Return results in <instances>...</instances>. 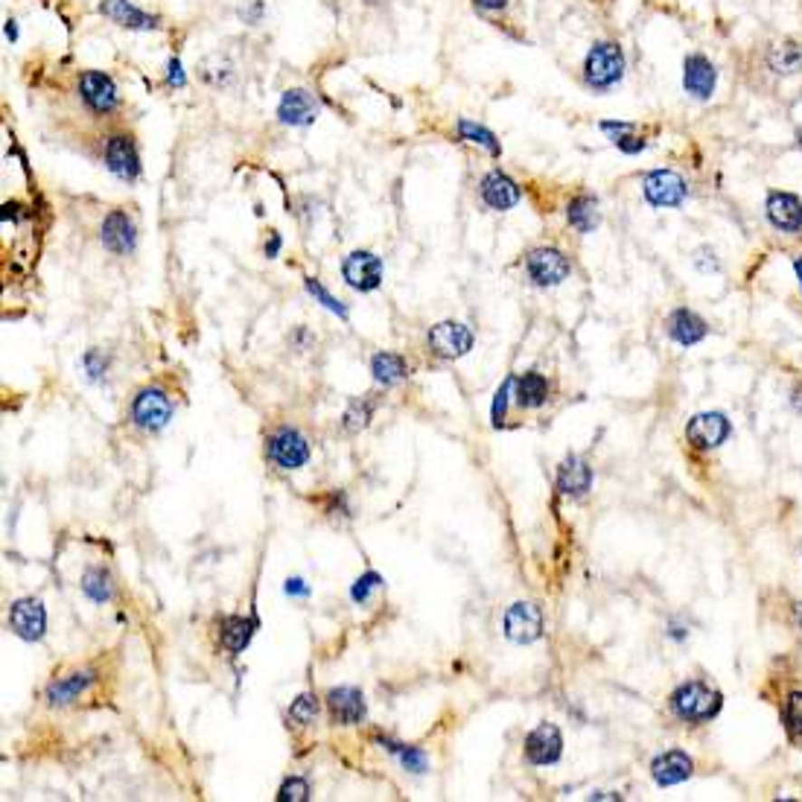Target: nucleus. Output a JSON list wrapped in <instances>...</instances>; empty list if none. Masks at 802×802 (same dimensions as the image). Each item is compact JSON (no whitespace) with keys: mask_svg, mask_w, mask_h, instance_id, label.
Here are the masks:
<instances>
[{"mask_svg":"<svg viewBox=\"0 0 802 802\" xmlns=\"http://www.w3.org/2000/svg\"><path fill=\"white\" fill-rule=\"evenodd\" d=\"M665 330H668V336H672V341H677L680 348H692V345H698V341L706 339L709 324L694 310L677 307L672 315H668Z\"/></svg>","mask_w":802,"mask_h":802,"instance_id":"23","label":"nucleus"},{"mask_svg":"<svg viewBox=\"0 0 802 802\" xmlns=\"http://www.w3.org/2000/svg\"><path fill=\"white\" fill-rule=\"evenodd\" d=\"M511 388H514V377H508L502 386H499L496 397H493V406H491V420L493 426L505 424V415H508V397H511Z\"/></svg>","mask_w":802,"mask_h":802,"instance_id":"40","label":"nucleus"},{"mask_svg":"<svg viewBox=\"0 0 802 802\" xmlns=\"http://www.w3.org/2000/svg\"><path fill=\"white\" fill-rule=\"evenodd\" d=\"M563 756V735L555 724H540L525 739V759L537 768H549Z\"/></svg>","mask_w":802,"mask_h":802,"instance_id":"21","label":"nucleus"},{"mask_svg":"<svg viewBox=\"0 0 802 802\" xmlns=\"http://www.w3.org/2000/svg\"><path fill=\"white\" fill-rule=\"evenodd\" d=\"M797 147H799V149H802V126H799V129H797Z\"/></svg>","mask_w":802,"mask_h":802,"instance_id":"54","label":"nucleus"},{"mask_svg":"<svg viewBox=\"0 0 802 802\" xmlns=\"http://www.w3.org/2000/svg\"><path fill=\"white\" fill-rule=\"evenodd\" d=\"M692 263H694V269L703 272V274L718 272V269H721V263H718V257H715V248H709V245H701L698 252H694Z\"/></svg>","mask_w":802,"mask_h":802,"instance_id":"45","label":"nucleus"},{"mask_svg":"<svg viewBox=\"0 0 802 802\" xmlns=\"http://www.w3.org/2000/svg\"><path fill=\"white\" fill-rule=\"evenodd\" d=\"M692 770H694L692 756L683 750H665L651 761V777L660 788H672V785L686 782L692 777Z\"/></svg>","mask_w":802,"mask_h":802,"instance_id":"24","label":"nucleus"},{"mask_svg":"<svg viewBox=\"0 0 802 802\" xmlns=\"http://www.w3.org/2000/svg\"><path fill=\"white\" fill-rule=\"evenodd\" d=\"M455 131L458 138H462L464 143H470V147H479L484 149L491 158H499L502 155V143H499V138L493 135V131L488 126H482L476 120H467V117H462V120L455 123Z\"/></svg>","mask_w":802,"mask_h":802,"instance_id":"31","label":"nucleus"},{"mask_svg":"<svg viewBox=\"0 0 802 802\" xmlns=\"http://www.w3.org/2000/svg\"><path fill=\"white\" fill-rule=\"evenodd\" d=\"M386 581H383V575L379 572H365V575H359L357 581H353V587H350V598L357 601V604H371V596H374V589H379Z\"/></svg>","mask_w":802,"mask_h":802,"instance_id":"38","label":"nucleus"},{"mask_svg":"<svg viewBox=\"0 0 802 802\" xmlns=\"http://www.w3.org/2000/svg\"><path fill=\"white\" fill-rule=\"evenodd\" d=\"M9 627L24 642H42L47 634V610L42 598H18L9 607Z\"/></svg>","mask_w":802,"mask_h":802,"instance_id":"16","label":"nucleus"},{"mask_svg":"<svg viewBox=\"0 0 802 802\" xmlns=\"http://www.w3.org/2000/svg\"><path fill=\"white\" fill-rule=\"evenodd\" d=\"M102 167L109 169L114 178H120L126 184H135L143 173L140 164V152L138 143L129 131H111L102 140Z\"/></svg>","mask_w":802,"mask_h":802,"instance_id":"5","label":"nucleus"},{"mask_svg":"<svg viewBox=\"0 0 802 802\" xmlns=\"http://www.w3.org/2000/svg\"><path fill=\"white\" fill-rule=\"evenodd\" d=\"M794 619H797V625L802 627V601L794 604Z\"/></svg>","mask_w":802,"mask_h":802,"instance_id":"53","label":"nucleus"},{"mask_svg":"<svg viewBox=\"0 0 802 802\" xmlns=\"http://www.w3.org/2000/svg\"><path fill=\"white\" fill-rule=\"evenodd\" d=\"M327 712H330L333 724L339 727H359L368 718V703L365 694L357 686H336L327 692Z\"/></svg>","mask_w":802,"mask_h":802,"instance_id":"17","label":"nucleus"},{"mask_svg":"<svg viewBox=\"0 0 802 802\" xmlns=\"http://www.w3.org/2000/svg\"><path fill=\"white\" fill-rule=\"evenodd\" d=\"M365 4H371V6H374V4H379V0H365Z\"/></svg>","mask_w":802,"mask_h":802,"instance_id":"55","label":"nucleus"},{"mask_svg":"<svg viewBox=\"0 0 802 802\" xmlns=\"http://www.w3.org/2000/svg\"><path fill=\"white\" fill-rule=\"evenodd\" d=\"M100 15H105L117 26H123V30H135V33H155L164 26L161 15H152V12L135 6L131 0H102Z\"/></svg>","mask_w":802,"mask_h":802,"instance_id":"19","label":"nucleus"},{"mask_svg":"<svg viewBox=\"0 0 802 802\" xmlns=\"http://www.w3.org/2000/svg\"><path fill=\"white\" fill-rule=\"evenodd\" d=\"M589 488H593V467L581 455H569L558 467V491L563 496H584Z\"/></svg>","mask_w":802,"mask_h":802,"instance_id":"26","label":"nucleus"},{"mask_svg":"<svg viewBox=\"0 0 802 802\" xmlns=\"http://www.w3.org/2000/svg\"><path fill=\"white\" fill-rule=\"evenodd\" d=\"M473 6H476L482 15H502L511 6V0H473Z\"/></svg>","mask_w":802,"mask_h":802,"instance_id":"47","label":"nucleus"},{"mask_svg":"<svg viewBox=\"0 0 802 802\" xmlns=\"http://www.w3.org/2000/svg\"><path fill=\"white\" fill-rule=\"evenodd\" d=\"M765 68L782 79L802 73V42H797V38H779V42L768 44Z\"/></svg>","mask_w":802,"mask_h":802,"instance_id":"22","label":"nucleus"},{"mask_svg":"<svg viewBox=\"0 0 802 802\" xmlns=\"http://www.w3.org/2000/svg\"><path fill=\"white\" fill-rule=\"evenodd\" d=\"M409 374H412V368H409V362H406V357H400V353L379 350L371 357V377L377 379L379 386H397Z\"/></svg>","mask_w":802,"mask_h":802,"instance_id":"29","label":"nucleus"},{"mask_svg":"<svg viewBox=\"0 0 802 802\" xmlns=\"http://www.w3.org/2000/svg\"><path fill=\"white\" fill-rule=\"evenodd\" d=\"M321 114V100L307 88H286L278 100V123L289 129H310Z\"/></svg>","mask_w":802,"mask_h":802,"instance_id":"14","label":"nucleus"},{"mask_svg":"<svg viewBox=\"0 0 802 802\" xmlns=\"http://www.w3.org/2000/svg\"><path fill=\"white\" fill-rule=\"evenodd\" d=\"M240 21L248 24V26H257L263 21V15H266V0H245V4L240 6Z\"/></svg>","mask_w":802,"mask_h":802,"instance_id":"44","label":"nucleus"},{"mask_svg":"<svg viewBox=\"0 0 802 802\" xmlns=\"http://www.w3.org/2000/svg\"><path fill=\"white\" fill-rule=\"evenodd\" d=\"M319 715H321V701L315 692L298 694L292 706H289V721H292L295 727H312L315 721H319Z\"/></svg>","mask_w":802,"mask_h":802,"instance_id":"34","label":"nucleus"},{"mask_svg":"<svg viewBox=\"0 0 802 802\" xmlns=\"http://www.w3.org/2000/svg\"><path fill=\"white\" fill-rule=\"evenodd\" d=\"M371 417H374V400H365L362 397V400H353L348 406V412L341 415V424H345L348 432H353V435H357V432L368 429Z\"/></svg>","mask_w":802,"mask_h":802,"instance_id":"36","label":"nucleus"},{"mask_svg":"<svg viewBox=\"0 0 802 802\" xmlns=\"http://www.w3.org/2000/svg\"><path fill=\"white\" fill-rule=\"evenodd\" d=\"M721 692L709 689L701 680H689L672 694V712L686 724H706L721 712Z\"/></svg>","mask_w":802,"mask_h":802,"instance_id":"3","label":"nucleus"},{"mask_svg":"<svg viewBox=\"0 0 802 802\" xmlns=\"http://www.w3.org/2000/svg\"><path fill=\"white\" fill-rule=\"evenodd\" d=\"M79 587H82L85 598H91L94 604H109V601L114 598V593H117L111 572H109V569H102V567H91V569H85V575H82V581H79Z\"/></svg>","mask_w":802,"mask_h":802,"instance_id":"32","label":"nucleus"},{"mask_svg":"<svg viewBox=\"0 0 802 802\" xmlns=\"http://www.w3.org/2000/svg\"><path fill=\"white\" fill-rule=\"evenodd\" d=\"M473 341H476V336H473V330L464 324V321H438L429 327L426 333V350L432 353L435 359H444V362H455L467 357V353L473 350Z\"/></svg>","mask_w":802,"mask_h":802,"instance_id":"7","label":"nucleus"},{"mask_svg":"<svg viewBox=\"0 0 802 802\" xmlns=\"http://www.w3.org/2000/svg\"><path fill=\"white\" fill-rule=\"evenodd\" d=\"M76 97H79V102L85 105V111L94 114V117H111V114H117L123 109L120 88H117L111 73H105V71H94V68L79 71Z\"/></svg>","mask_w":802,"mask_h":802,"instance_id":"2","label":"nucleus"},{"mask_svg":"<svg viewBox=\"0 0 802 802\" xmlns=\"http://www.w3.org/2000/svg\"><path fill=\"white\" fill-rule=\"evenodd\" d=\"M21 210H24V207H21L18 202H6V205H4V222H18V219H21Z\"/></svg>","mask_w":802,"mask_h":802,"instance_id":"50","label":"nucleus"},{"mask_svg":"<svg viewBox=\"0 0 802 802\" xmlns=\"http://www.w3.org/2000/svg\"><path fill=\"white\" fill-rule=\"evenodd\" d=\"M379 744L386 747V750L391 753V756H397V761H400V768L403 770H409V773H426L429 770V756L420 750V747H415V744H400V741H391V739H379Z\"/></svg>","mask_w":802,"mask_h":802,"instance_id":"33","label":"nucleus"},{"mask_svg":"<svg viewBox=\"0 0 802 802\" xmlns=\"http://www.w3.org/2000/svg\"><path fill=\"white\" fill-rule=\"evenodd\" d=\"M310 587L301 581V578H289L286 581V596H307Z\"/></svg>","mask_w":802,"mask_h":802,"instance_id":"49","label":"nucleus"},{"mask_svg":"<svg viewBox=\"0 0 802 802\" xmlns=\"http://www.w3.org/2000/svg\"><path fill=\"white\" fill-rule=\"evenodd\" d=\"M310 794H312V788L304 777H289L278 788V802H307Z\"/></svg>","mask_w":802,"mask_h":802,"instance_id":"39","label":"nucleus"},{"mask_svg":"<svg viewBox=\"0 0 802 802\" xmlns=\"http://www.w3.org/2000/svg\"><path fill=\"white\" fill-rule=\"evenodd\" d=\"M514 394H517V406H522V409H540V406H546V400H549L551 386L543 374L529 371L520 379H514Z\"/></svg>","mask_w":802,"mask_h":802,"instance_id":"30","label":"nucleus"},{"mask_svg":"<svg viewBox=\"0 0 802 802\" xmlns=\"http://www.w3.org/2000/svg\"><path fill=\"white\" fill-rule=\"evenodd\" d=\"M598 129H601L604 135H607V138L613 140V138L625 135V131H636L639 126H636V123H627V120H601V123H598Z\"/></svg>","mask_w":802,"mask_h":802,"instance_id":"46","label":"nucleus"},{"mask_svg":"<svg viewBox=\"0 0 802 802\" xmlns=\"http://www.w3.org/2000/svg\"><path fill=\"white\" fill-rule=\"evenodd\" d=\"M176 415V403L169 400V394L164 388H140L131 400V420L135 426H140L143 432H161L169 420Z\"/></svg>","mask_w":802,"mask_h":802,"instance_id":"9","label":"nucleus"},{"mask_svg":"<svg viewBox=\"0 0 802 802\" xmlns=\"http://www.w3.org/2000/svg\"><path fill=\"white\" fill-rule=\"evenodd\" d=\"M97 683V672H73L62 680H53L47 686V703L50 706H68L73 701H79V694H85L91 686Z\"/></svg>","mask_w":802,"mask_h":802,"instance_id":"27","label":"nucleus"},{"mask_svg":"<svg viewBox=\"0 0 802 802\" xmlns=\"http://www.w3.org/2000/svg\"><path fill=\"white\" fill-rule=\"evenodd\" d=\"M567 225L578 234H593L601 225V202L593 193H578L567 205Z\"/></svg>","mask_w":802,"mask_h":802,"instance_id":"25","label":"nucleus"},{"mask_svg":"<svg viewBox=\"0 0 802 802\" xmlns=\"http://www.w3.org/2000/svg\"><path fill=\"white\" fill-rule=\"evenodd\" d=\"M613 147L619 152H625V155H639V152L648 149V138L639 135V129L636 131H625V135L613 138Z\"/></svg>","mask_w":802,"mask_h":802,"instance_id":"41","label":"nucleus"},{"mask_svg":"<svg viewBox=\"0 0 802 802\" xmlns=\"http://www.w3.org/2000/svg\"><path fill=\"white\" fill-rule=\"evenodd\" d=\"M642 196L656 210L680 207L689 199V181L674 169H651L642 176Z\"/></svg>","mask_w":802,"mask_h":802,"instance_id":"8","label":"nucleus"},{"mask_svg":"<svg viewBox=\"0 0 802 802\" xmlns=\"http://www.w3.org/2000/svg\"><path fill=\"white\" fill-rule=\"evenodd\" d=\"M721 82L718 64L701 50H692L683 56V94L694 102H709L715 97Z\"/></svg>","mask_w":802,"mask_h":802,"instance_id":"6","label":"nucleus"},{"mask_svg":"<svg viewBox=\"0 0 802 802\" xmlns=\"http://www.w3.org/2000/svg\"><path fill=\"white\" fill-rule=\"evenodd\" d=\"M281 248H283V240H281V234H274V231H272V234H269V240H266V243H263V254H266L269 260H274V257H278V254H281Z\"/></svg>","mask_w":802,"mask_h":802,"instance_id":"48","label":"nucleus"},{"mask_svg":"<svg viewBox=\"0 0 802 802\" xmlns=\"http://www.w3.org/2000/svg\"><path fill=\"white\" fill-rule=\"evenodd\" d=\"M164 79H167V85L173 88V91L187 88V71H184V64H181V59H178V56H169Z\"/></svg>","mask_w":802,"mask_h":802,"instance_id":"43","label":"nucleus"},{"mask_svg":"<svg viewBox=\"0 0 802 802\" xmlns=\"http://www.w3.org/2000/svg\"><path fill=\"white\" fill-rule=\"evenodd\" d=\"M257 619L254 616H225L219 622V642L222 648L231 654H243L248 648V642L254 639Z\"/></svg>","mask_w":802,"mask_h":802,"instance_id":"28","label":"nucleus"},{"mask_svg":"<svg viewBox=\"0 0 802 802\" xmlns=\"http://www.w3.org/2000/svg\"><path fill=\"white\" fill-rule=\"evenodd\" d=\"M304 289H307V295L315 301V304H321L327 312H333L339 321H348L350 319V310L341 304V301L330 292V289H327L319 278H304Z\"/></svg>","mask_w":802,"mask_h":802,"instance_id":"35","label":"nucleus"},{"mask_svg":"<svg viewBox=\"0 0 802 802\" xmlns=\"http://www.w3.org/2000/svg\"><path fill=\"white\" fill-rule=\"evenodd\" d=\"M383 274H386V263L379 254L368 252V248H357L341 260V281L357 292H374V289L383 286Z\"/></svg>","mask_w":802,"mask_h":802,"instance_id":"11","label":"nucleus"},{"mask_svg":"<svg viewBox=\"0 0 802 802\" xmlns=\"http://www.w3.org/2000/svg\"><path fill=\"white\" fill-rule=\"evenodd\" d=\"M266 455L281 470H301L310 462V441L292 426H278L266 438Z\"/></svg>","mask_w":802,"mask_h":802,"instance_id":"10","label":"nucleus"},{"mask_svg":"<svg viewBox=\"0 0 802 802\" xmlns=\"http://www.w3.org/2000/svg\"><path fill=\"white\" fill-rule=\"evenodd\" d=\"M100 243L114 257H129L138 252V225L123 207H114L102 216Z\"/></svg>","mask_w":802,"mask_h":802,"instance_id":"12","label":"nucleus"},{"mask_svg":"<svg viewBox=\"0 0 802 802\" xmlns=\"http://www.w3.org/2000/svg\"><path fill=\"white\" fill-rule=\"evenodd\" d=\"M82 368H85V374H88V379H97L100 377H105V368H109V357H105L102 350H88L85 357H82Z\"/></svg>","mask_w":802,"mask_h":802,"instance_id":"42","label":"nucleus"},{"mask_svg":"<svg viewBox=\"0 0 802 802\" xmlns=\"http://www.w3.org/2000/svg\"><path fill=\"white\" fill-rule=\"evenodd\" d=\"M782 721L791 739H802V692H791L782 706Z\"/></svg>","mask_w":802,"mask_h":802,"instance_id":"37","label":"nucleus"},{"mask_svg":"<svg viewBox=\"0 0 802 802\" xmlns=\"http://www.w3.org/2000/svg\"><path fill=\"white\" fill-rule=\"evenodd\" d=\"M627 73V53L616 38H598L589 44L584 64H581V79L584 88L593 94H607V91L619 88Z\"/></svg>","mask_w":802,"mask_h":802,"instance_id":"1","label":"nucleus"},{"mask_svg":"<svg viewBox=\"0 0 802 802\" xmlns=\"http://www.w3.org/2000/svg\"><path fill=\"white\" fill-rule=\"evenodd\" d=\"M4 35H6V42H9V44H15V42H18V21H15V18H6V24H4Z\"/></svg>","mask_w":802,"mask_h":802,"instance_id":"51","label":"nucleus"},{"mask_svg":"<svg viewBox=\"0 0 802 802\" xmlns=\"http://www.w3.org/2000/svg\"><path fill=\"white\" fill-rule=\"evenodd\" d=\"M765 216L779 234H799L802 231V199L788 190H770L765 199Z\"/></svg>","mask_w":802,"mask_h":802,"instance_id":"18","label":"nucleus"},{"mask_svg":"<svg viewBox=\"0 0 802 802\" xmlns=\"http://www.w3.org/2000/svg\"><path fill=\"white\" fill-rule=\"evenodd\" d=\"M543 610L537 607L534 601H517L511 604L505 619H502V630L505 636L514 642V645H531L543 636Z\"/></svg>","mask_w":802,"mask_h":802,"instance_id":"15","label":"nucleus"},{"mask_svg":"<svg viewBox=\"0 0 802 802\" xmlns=\"http://www.w3.org/2000/svg\"><path fill=\"white\" fill-rule=\"evenodd\" d=\"M525 278L537 289H555L563 281H569L572 274V260L567 252H560L558 245H537L531 248L522 260Z\"/></svg>","mask_w":802,"mask_h":802,"instance_id":"4","label":"nucleus"},{"mask_svg":"<svg viewBox=\"0 0 802 802\" xmlns=\"http://www.w3.org/2000/svg\"><path fill=\"white\" fill-rule=\"evenodd\" d=\"M479 199L493 214H508V210H514L522 202V187L505 169H491L479 181Z\"/></svg>","mask_w":802,"mask_h":802,"instance_id":"13","label":"nucleus"},{"mask_svg":"<svg viewBox=\"0 0 802 802\" xmlns=\"http://www.w3.org/2000/svg\"><path fill=\"white\" fill-rule=\"evenodd\" d=\"M730 420L727 415L721 412H703V415H694L689 420L686 426V438L689 444L694 446V450H715V446H721L727 438H730Z\"/></svg>","mask_w":802,"mask_h":802,"instance_id":"20","label":"nucleus"},{"mask_svg":"<svg viewBox=\"0 0 802 802\" xmlns=\"http://www.w3.org/2000/svg\"><path fill=\"white\" fill-rule=\"evenodd\" d=\"M794 272H797V281H799V289H802V254L794 260Z\"/></svg>","mask_w":802,"mask_h":802,"instance_id":"52","label":"nucleus"}]
</instances>
